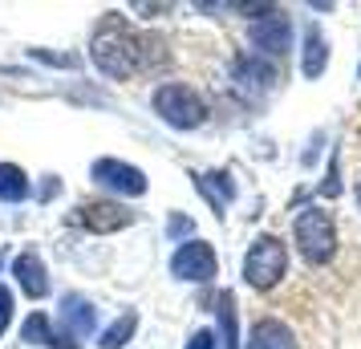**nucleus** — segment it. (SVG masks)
Masks as SVG:
<instances>
[{
  "instance_id": "1",
  "label": "nucleus",
  "mask_w": 361,
  "mask_h": 349,
  "mask_svg": "<svg viewBox=\"0 0 361 349\" xmlns=\"http://www.w3.org/2000/svg\"><path fill=\"white\" fill-rule=\"evenodd\" d=\"M284 268H288V248L280 244L276 235H260L244 260V276L252 288H272L284 276Z\"/></svg>"
},
{
  "instance_id": "3",
  "label": "nucleus",
  "mask_w": 361,
  "mask_h": 349,
  "mask_svg": "<svg viewBox=\"0 0 361 349\" xmlns=\"http://www.w3.org/2000/svg\"><path fill=\"white\" fill-rule=\"evenodd\" d=\"M296 244H300V252H305V260L325 264L329 256H333V244H337L333 219H329L325 212H305V216L296 219Z\"/></svg>"
},
{
  "instance_id": "7",
  "label": "nucleus",
  "mask_w": 361,
  "mask_h": 349,
  "mask_svg": "<svg viewBox=\"0 0 361 349\" xmlns=\"http://www.w3.org/2000/svg\"><path fill=\"white\" fill-rule=\"evenodd\" d=\"M85 212V224L90 228H98V232H110V228H122V224H130V216L122 212V207H114V203H94V207H82Z\"/></svg>"
},
{
  "instance_id": "5",
  "label": "nucleus",
  "mask_w": 361,
  "mask_h": 349,
  "mask_svg": "<svg viewBox=\"0 0 361 349\" xmlns=\"http://www.w3.org/2000/svg\"><path fill=\"white\" fill-rule=\"evenodd\" d=\"M94 179H102L106 187H118V191H130V195H142L147 183H142V171H134V166H122V163H98L94 166Z\"/></svg>"
},
{
  "instance_id": "11",
  "label": "nucleus",
  "mask_w": 361,
  "mask_h": 349,
  "mask_svg": "<svg viewBox=\"0 0 361 349\" xmlns=\"http://www.w3.org/2000/svg\"><path fill=\"white\" fill-rule=\"evenodd\" d=\"M321 66H325V41H321L317 33H309V66H305V69H309V73H317Z\"/></svg>"
},
{
  "instance_id": "6",
  "label": "nucleus",
  "mask_w": 361,
  "mask_h": 349,
  "mask_svg": "<svg viewBox=\"0 0 361 349\" xmlns=\"http://www.w3.org/2000/svg\"><path fill=\"white\" fill-rule=\"evenodd\" d=\"M247 349H296L293 345V333H288V325H280V321H260L256 329H252V345Z\"/></svg>"
},
{
  "instance_id": "2",
  "label": "nucleus",
  "mask_w": 361,
  "mask_h": 349,
  "mask_svg": "<svg viewBox=\"0 0 361 349\" xmlns=\"http://www.w3.org/2000/svg\"><path fill=\"white\" fill-rule=\"evenodd\" d=\"M154 110L171 122V126H179V130H191L203 122V102L199 94H191V85H163L159 94H154Z\"/></svg>"
},
{
  "instance_id": "14",
  "label": "nucleus",
  "mask_w": 361,
  "mask_h": 349,
  "mask_svg": "<svg viewBox=\"0 0 361 349\" xmlns=\"http://www.w3.org/2000/svg\"><path fill=\"white\" fill-rule=\"evenodd\" d=\"M187 349H212V333H195V337H191V345Z\"/></svg>"
},
{
  "instance_id": "15",
  "label": "nucleus",
  "mask_w": 361,
  "mask_h": 349,
  "mask_svg": "<svg viewBox=\"0 0 361 349\" xmlns=\"http://www.w3.org/2000/svg\"><path fill=\"white\" fill-rule=\"evenodd\" d=\"M357 200H361V195H357Z\"/></svg>"
},
{
  "instance_id": "12",
  "label": "nucleus",
  "mask_w": 361,
  "mask_h": 349,
  "mask_svg": "<svg viewBox=\"0 0 361 349\" xmlns=\"http://www.w3.org/2000/svg\"><path fill=\"white\" fill-rule=\"evenodd\" d=\"M130 317H126V321H118L114 329H110V337H106V349H114V345H122V337H130Z\"/></svg>"
},
{
  "instance_id": "8",
  "label": "nucleus",
  "mask_w": 361,
  "mask_h": 349,
  "mask_svg": "<svg viewBox=\"0 0 361 349\" xmlns=\"http://www.w3.org/2000/svg\"><path fill=\"white\" fill-rule=\"evenodd\" d=\"M17 276H20V288H25L29 297H45V293H49V281H45V272L37 264V256H20Z\"/></svg>"
},
{
  "instance_id": "4",
  "label": "nucleus",
  "mask_w": 361,
  "mask_h": 349,
  "mask_svg": "<svg viewBox=\"0 0 361 349\" xmlns=\"http://www.w3.org/2000/svg\"><path fill=\"white\" fill-rule=\"evenodd\" d=\"M175 272L183 281H212L215 276V256L207 244H187V248L175 256Z\"/></svg>"
},
{
  "instance_id": "10",
  "label": "nucleus",
  "mask_w": 361,
  "mask_h": 349,
  "mask_svg": "<svg viewBox=\"0 0 361 349\" xmlns=\"http://www.w3.org/2000/svg\"><path fill=\"white\" fill-rule=\"evenodd\" d=\"M25 191H29V179L17 166H0V200H20Z\"/></svg>"
},
{
  "instance_id": "9",
  "label": "nucleus",
  "mask_w": 361,
  "mask_h": 349,
  "mask_svg": "<svg viewBox=\"0 0 361 349\" xmlns=\"http://www.w3.org/2000/svg\"><path fill=\"white\" fill-rule=\"evenodd\" d=\"M252 37H256V45H260V49L280 53L284 45H288V25H284V20H268V25H256Z\"/></svg>"
},
{
  "instance_id": "13",
  "label": "nucleus",
  "mask_w": 361,
  "mask_h": 349,
  "mask_svg": "<svg viewBox=\"0 0 361 349\" xmlns=\"http://www.w3.org/2000/svg\"><path fill=\"white\" fill-rule=\"evenodd\" d=\"M8 313H13V297L0 288V333H4V325H8Z\"/></svg>"
}]
</instances>
